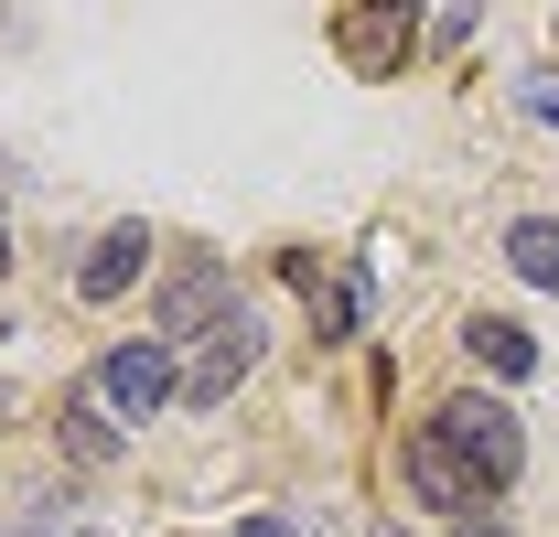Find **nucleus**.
I'll return each instance as SVG.
<instances>
[{
  "label": "nucleus",
  "instance_id": "1",
  "mask_svg": "<svg viewBox=\"0 0 559 537\" xmlns=\"http://www.w3.org/2000/svg\"><path fill=\"white\" fill-rule=\"evenodd\" d=\"M430 430L485 473V484H516V463H527V419L495 398V387H452V398L430 408Z\"/></svg>",
  "mask_w": 559,
  "mask_h": 537
},
{
  "label": "nucleus",
  "instance_id": "2",
  "mask_svg": "<svg viewBox=\"0 0 559 537\" xmlns=\"http://www.w3.org/2000/svg\"><path fill=\"white\" fill-rule=\"evenodd\" d=\"M334 55H345V75H399L409 65V0H334Z\"/></svg>",
  "mask_w": 559,
  "mask_h": 537
},
{
  "label": "nucleus",
  "instance_id": "3",
  "mask_svg": "<svg viewBox=\"0 0 559 537\" xmlns=\"http://www.w3.org/2000/svg\"><path fill=\"white\" fill-rule=\"evenodd\" d=\"M97 398L119 408V419H162V408L183 398V366H173V344H108L97 355Z\"/></svg>",
  "mask_w": 559,
  "mask_h": 537
},
{
  "label": "nucleus",
  "instance_id": "4",
  "mask_svg": "<svg viewBox=\"0 0 559 537\" xmlns=\"http://www.w3.org/2000/svg\"><path fill=\"white\" fill-rule=\"evenodd\" d=\"M399 463H409V494H419V505H441L452 527H463V516H485V505H495V484H485L474 463H463V452H452V441H441L430 419H419L409 441H399Z\"/></svg>",
  "mask_w": 559,
  "mask_h": 537
},
{
  "label": "nucleus",
  "instance_id": "5",
  "mask_svg": "<svg viewBox=\"0 0 559 537\" xmlns=\"http://www.w3.org/2000/svg\"><path fill=\"white\" fill-rule=\"evenodd\" d=\"M237 312H248V301H237V268L183 259L173 279H162V312H151V323H162V344H173V334H226Z\"/></svg>",
  "mask_w": 559,
  "mask_h": 537
},
{
  "label": "nucleus",
  "instance_id": "6",
  "mask_svg": "<svg viewBox=\"0 0 559 537\" xmlns=\"http://www.w3.org/2000/svg\"><path fill=\"white\" fill-rule=\"evenodd\" d=\"M248 366H259V323L237 312L226 334H205V355L183 366V408H226L237 387H248Z\"/></svg>",
  "mask_w": 559,
  "mask_h": 537
},
{
  "label": "nucleus",
  "instance_id": "7",
  "mask_svg": "<svg viewBox=\"0 0 559 537\" xmlns=\"http://www.w3.org/2000/svg\"><path fill=\"white\" fill-rule=\"evenodd\" d=\"M140 268H151V226H108V237H97V248H86V268H75V290H86V301H119V290H140Z\"/></svg>",
  "mask_w": 559,
  "mask_h": 537
},
{
  "label": "nucleus",
  "instance_id": "8",
  "mask_svg": "<svg viewBox=\"0 0 559 537\" xmlns=\"http://www.w3.org/2000/svg\"><path fill=\"white\" fill-rule=\"evenodd\" d=\"M463 355L485 366L495 387H527V377H538V334H527V323H495V312L463 323Z\"/></svg>",
  "mask_w": 559,
  "mask_h": 537
},
{
  "label": "nucleus",
  "instance_id": "9",
  "mask_svg": "<svg viewBox=\"0 0 559 537\" xmlns=\"http://www.w3.org/2000/svg\"><path fill=\"white\" fill-rule=\"evenodd\" d=\"M55 441H66L86 473L119 463V419H108V398H66V419H55Z\"/></svg>",
  "mask_w": 559,
  "mask_h": 537
},
{
  "label": "nucleus",
  "instance_id": "10",
  "mask_svg": "<svg viewBox=\"0 0 559 537\" xmlns=\"http://www.w3.org/2000/svg\"><path fill=\"white\" fill-rule=\"evenodd\" d=\"M506 268H516L527 290H559V226L549 215H516V226H506Z\"/></svg>",
  "mask_w": 559,
  "mask_h": 537
},
{
  "label": "nucleus",
  "instance_id": "11",
  "mask_svg": "<svg viewBox=\"0 0 559 537\" xmlns=\"http://www.w3.org/2000/svg\"><path fill=\"white\" fill-rule=\"evenodd\" d=\"M312 323H323V334H355V323H366V268L334 279V290H312Z\"/></svg>",
  "mask_w": 559,
  "mask_h": 537
},
{
  "label": "nucleus",
  "instance_id": "12",
  "mask_svg": "<svg viewBox=\"0 0 559 537\" xmlns=\"http://www.w3.org/2000/svg\"><path fill=\"white\" fill-rule=\"evenodd\" d=\"M226 537H301V527H290V516H237Z\"/></svg>",
  "mask_w": 559,
  "mask_h": 537
},
{
  "label": "nucleus",
  "instance_id": "13",
  "mask_svg": "<svg viewBox=\"0 0 559 537\" xmlns=\"http://www.w3.org/2000/svg\"><path fill=\"white\" fill-rule=\"evenodd\" d=\"M527 108H538V119H559V86H527Z\"/></svg>",
  "mask_w": 559,
  "mask_h": 537
},
{
  "label": "nucleus",
  "instance_id": "14",
  "mask_svg": "<svg viewBox=\"0 0 559 537\" xmlns=\"http://www.w3.org/2000/svg\"><path fill=\"white\" fill-rule=\"evenodd\" d=\"M463 537H506V527H495V516H463Z\"/></svg>",
  "mask_w": 559,
  "mask_h": 537
},
{
  "label": "nucleus",
  "instance_id": "15",
  "mask_svg": "<svg viewBox=\"0 0 559 537\" xmlns=\"http://www.w3.org/2000/svg\"><path fill=\"white\" fill-rule=\"evenodd\" d=\"M377 537H409V527H377Z\"/></svg>",
  "mask_w": 559,
  "mask_h": 537
},
{
  "label": "nucleus",
  "instance_id": "16",
  "mask_svg": "<svg viewBox=\"0 0 559 537\" xmlns=\"http://www.w3.org/2000/svg\"><path fill=\"white\" fill-rule=\"evenodd\" d=\"M0 334H11V323H0Z\"/></svg>",
  "mask_w": 559,
  "mask_h": 537
}]
</instances>
